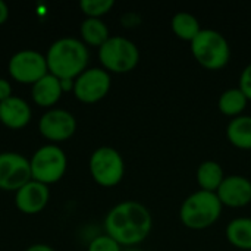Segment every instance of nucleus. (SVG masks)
I'll return each instance as SVG.
<instances>
[{
    "label": "nucleus",
    "instance_id": "nucleus-23",
    "mask_svg": "<svg viewBox=\"0 0 251 251\" xmlns=\"http://www.w3.org/2000/svg\"><path fill=\"white\" fill-rule=\"evenodd\" d=\"M87 251H122V246L107 234H101L90 241Z\"/></svg>",
    "mask_w": 251,
    "mask_h": 251
},
{
    "label": "nucleus",
    "instance_id": "nucleus-16",
    "mask_svg": "<svg viewBox=\"0 0 251 251\" xmlns=\"http://www.w3.org/2000/svg\"><path fill=\"white\" fill-rule=\"evenodd\" d=\"M225 171L222 165L216 160H204L199 165L196 172V179L200 190L216 193L225 179Z\"/></svg>",
    "mask_w": 251,
    "mask_h": 251
},
{
    "label": "nucleus",
    "instance_id": "nucleus-5",
    "mask_svg": "<svg viewBox=\"0 0 251 251\" xmlns=\"http://www.w3.org/2000/svg\"><path fill=\"white\" fill-rule=\"evenodd\" d=\"M99 60L101 68L109 74H128L134 71L140 62V49L126 37L110 35L99 49Z\"/></svg>",
    "mask_w": 251,
    "mask_h": 251
},
{
    "label": "nucleus",
    "instance_id": "nucleus-1",
    "mask_svg": "<svg viewBox=\"0 0 251 251\" xmlns=\"http://www.w3.org/2000/svg\"><path fill=\"white\" fill-rule=\"evenodd\" d=\"M103 226L104 232L122 247H137L149 238L153 216L143 203L124 200L107 212Z\"/></svg>",
    "mask_w": 251,
    "mask_h": 251
},
{
    "label": "nucleus",
    "instance_id": "nucleus-3",
    "mask_svg": "<svg viewBox=\"0 0 251 251\" xmlns=\"http://www.w3.org/2000/svg\"><path fill=\"white\" fill-rule=\"evenodd\" d=\"M224 206L216 193L197 190L185 197L179 207L181 224L193 231L213 226L222 216Z\"/></svg>",
    "mask_w": 251,
    "mask_h": 251
},
{
    "label": "nucleus",
    "instance_id": "nucleus-17",
    "mask_svg": "<svg viewBox=\"0 0 251 251\" xmlns=\"http://www.w3.org/2000/svg\"><path fill=\"white\" fill-rule=\"evenodd\" d=\"M228 243L238 250L251 251V218L238 216L229 221L225 228Z\"/></svg>",
    "mask_w": 251,
    "mask_h": 251
},
{
    "label": "nucleus",
    "instance_id": "nucleus-26",
    "mask_svg": "<svg viewBox=\"0 0 251 251\" xmlns=\"http://www.w3.org/2000/svg\"><path fill=\"white\" fill-rule=\"evenodd\" d=\"M12 97V85L7 79L0 78V103Z\"/></svg>",
    "mask_w": 251,
    "mask_h": 251
},
{
    "label": "nucleus",
    "instance_id": "nucleus-18",
    "mask_svg": "<svg viewBox=\"0 0 251 251\" xmlns=\"http://www.w3.org/2000/svg\"><path fill=\"white\" fill-rule=\"evenodd\" d=\"M226 138L240 150H251V115L232 118L226 125Z\"/></svg>",
    "mask_w": 251,
    "mask_h": 251
},
{
    "label": "nucleus",
    "instance_id": "nucleus-10",
    "mask_svg": "<svg viewBox=\"0 0 251 251\" xmlns=\"http://www.w3.org/2000/svg\"><path fill=\"white\" fill-rule=\"evenodd\" d=\"M31 179V165L26 157L15 151L0 153V190L16 193Z\"/></svg>",
    "mask_w": 251,
    "mask_h": 251
},
{
    "label": "nucleus",
    "instance_id": "nucleus-29",
    "mask_svg": "<svg viewBox=\"0 0 251 251\" xmlns=\"http://www.w3.org/2000/svg\"><path fill=\"white\" fill-rule=\"evenodd\" d=\"M60 85H62L63 93L69 91V90H74V79H60Z\"/></svg>",
    "mask_w": 251,
    "mask_h": 251
},
{
    "label": "nucleus",
    "instance_id": "nucleus-19",
    "mask_svg": "<svg viewBox=\"0 0 251 251\" xmlns=\"http://www.w3.org/2000/svg\"><path fill=\"white\" fill-rule=\"evenodd\" d=\"M249 104V99L244 96V93L238 87L226 88L221 93L218 99V109L222 115L228 118H237L240 115H244V110Z\"/></svg>",
    "mask_w": 251,
    "mask_h": 251
},
{
    "label": "nucleus",
    "instance_id": "nucleus-24",
    "mask_svg": "<svg viewBox=\"0 0 251 251\" xmlns=\"http://www.w3.org/2000/svg\"><path fill=\"white\" fill-rule=\"evenodd\" d=\"M238 88L244 93V96L251 101V62L244 66L238 78Z\"/></svg>",
    "mask_w": 251,
    "mask_h": 251
},
{
    "label": "nucleus",
    "instance_id": "nucleus-28",
    "mask_svg": "<svg viewBox=\"0 0 251 251\" xmlns=\"http://www.w3.org/2000/svg\"><path fill=\"white\" fill-rule=\"evenodd\" d=\"M25 251H56L54 249H51L50 246H46V244H34L31 247H28Z\"/></svg>",
    "mask_w": 251,
    "mask_h": 251
},
{
    "label": "nucleus",
    "instance_id": "nucleus-8",
    "mask_svg": "<svg viewBox=\"0 0 251 251\" xmlns=\"http://www.w3.org/2000/svg\"><path fill=\"white\" fill-rule=\"evenodd\" d=\"M112 87V76L103 68H87L74 79V94L82 103H97L103 100Z\"/></svg>",
    "mask_w": 251,
    "mask_h": 251
},
{
    "label": "nucleus",
    "instance_id": "nucleus-12",
    "mask_svg": "<svg viewBox=\"0 0 251 251\" xmlns=\"http://www.w3.org/2000/svg\"><path fill=\"white\" fill-rule=\"evenodd\" d=\"M222 206L232 209L244 207L251 203V179L244 175H228L216 191Z\"/></svg>",
    "mask_w": 251,
    "mask_h": 251
},
{
    "label": "nucleus",
    "instance_id": "nucleus-11",
    "mask_svg": "<svg viewBox=\"0 0 251 251\" xmlns=\"http://www.w3.org/2000/svg\"><path fill=\"white\" fill-rule=\"evenodd\" d=\"M40 134L53 143L69 140L76 131V121L74 115L63 109H50L38 121Z\"/></svg>",
    "mask_w": 251,
    "mask_h": 251
},
{
    "label": "nucleus",
    "instance_id": "nucleus-7",
    "mask_svg": "<svg viewBox=\"0 0 251 251\" xmlns=\"http://www.w3.org/2000/svg\"><path fill=\"white\" fill-rule=\"evenodd\" d=\"M29 165L32 179L49 185L62 179L68 168V159L59 146L47 144L32 154Z\"/></svg>",
    "mask_w": 251,
    "mask_h": 251
},
{
    "label": "nucleus",
    "instance_id": "nucleus-25",
    "mask_svg": "<svg viewBox=\"0 0 251 251\" xmlns=\"http://www.w3.org/2000/svg\"><path fill=\"white\" fill-rule=\"evenodd\" d=\"M141 21H143V18H141V15L137 13V12H125V13L121 16V24H122V26L129 28V29H131V28L140 26Z\"/></svg>",
    "mask_w": 251,
    "mask_h": 251
},
{
    "label": "nucleus",
    "instance_id": "nucleus-2",
    "mask_svg": "<svg viewBox=\"0 0 251 251\" xmlns=\"http://www.w3.org/2000/svg\"><path fill=\"white\" fill-rule=\"evenodd\" d=\"M88 47L78 38L63 37L56 40L47 50L46 62L49 74L59 79L78 78L88 65Z\"/></svg>",
    "mask_w": 251,
    "mask_h": 251
},
{
    "label": "nucleus",
    "instance_id": "nucleus-21",
    "mask_svg": "<svg viewBox=\"0 0 251 251\" xmlns=\"http://www.w3.org/2000/svg\"><path fill=\"white\" fill-rule=\"evenodd\" d=\"M171 28H172V32L182 41H188L191 43L197 35L199 32L203 29L199 19L190 13V12H176L172 19H171Z\"/></svg>",
    "mask_w": 251,
    "mask_h": 251
},
{
    "label": "nucleus",
    "instance_id": "nucleus-15",
    "mask_svg": "<svg viewBox=\"0 0 251 251\" xmlns=\"http://www.w3.org/2000/svg\"><path fill=\"white\" fill-rule=\"evenodd\" d=\"M63 94L60 79L51 74L44 75L35 84H32L31 96L37 106L40 107H51L54 106Z\"/></svg>",
    "mask_w": 251,
    "mask_h": 251
},
{
    "label": "nucleus",
    "instance_id": "nucleus-13",
    "mask_svg": "<svg viewBox=\"0 0 251 251\" xmlns=\"http://www.w3.org/2000/svg\"><path fill=\"white\" fill-rule=\"evenodd\" d=\"M50 191L49 187L31 179L15 194V204L19 212L25 215L40 213L49 203Z\"/></svg>",
    "mask_w": 251,
    "mask_h": 251
},
{
    "label": "nucleus",
    "instance_id": "nucleus-22",
    "mask_svg": "<svg viewBox=\"0 0 251 251\" xmlns=\"http://www.w3.org/2000/svg\"><path fill=\"white\" fill-rule=\"evenodd\" d=\"M115 6L113 0H81L79 7L87 18H99L109 13Z\"/></svg>",
    "mask_w": 251,
    "mask_h": 251
},
{
    "label": "nucleus",
    "instance_id": "nucleus-20",
    "mask_svg": "<svg viewBox=\"0 0 251 251\" xmlns=\"http://www.w3.org/2000/svg\"><path fill=\"white\" fill-rule=\"evenodd\" d=\"M79 32H81L82 43L85 46L99 47V49L110 38L107 25L99 18H85L81 22Z\"/></svg>",
    "mask_w": 251,
    "mask_h": 251
},
{
    "label": "nucleus",
    "instance_id": "nucleus-27",
    "mask_svg": "<svg viewBox=\"0 0 251 251\" xmlns=\"http://www.w3.org/2000/svg\"><path fill=\"white\" fill-rule=\"evenodd\" d=\"M7 18H9V7L3 0H0V25H3L7 21Z\"/></svg>",
    "mask_w": 251,
    "mask_h": 251
},
{
    "label": "nucleus",
    "instance_id": "nucleus-14",
    "mask_svg": "<svg viewBox=\"0 0 251 251\" xmlns=\"http://www.w3.org/2000/svg\"><path fill=\"white\" fill-rule=\"evenodd\" d=\"M31 107L21 97H9L0 103V122L10 129H21L31 121Z\"/></svg>",
    "mask_w": 251,
    "mask_h": 251
},
{
    "label": "nucleus",
    "instance_id": "nucleus-9",
    "mask_svg": "<svg viewBox=\"0 0 251 251\" xmlns=\"http://www.w3.org/2000/svg\"><path fill=\"white\" fill-rule=\"evenodd\" d=\"M10 76L22 84H35L49 74L46 56L35 50H21L9 60Z\"/></svg>",
    "mask_w": 251,
    "mask_h": 251
},
{
    "label": "nucleus",
    "instance_id": "nucleus-4",
    "mask_svg": "<svg viewBox=\"0 0 251 251\" xmlns=\"http://www.w3.org/2000/svg\"><path fill=\"white\" fill-rule=\"evenodd\" d=\"M190 50L194 59L209 71H219L231 60L229 41L213 28H203L190 43Z\"/></svg>",
    "mask_w": 251,
    "mask_h": 251
},
{
    "label": "nucleus",
    "instance_id": "nucleus-6",
    "mask_svg": "<svg viewBox=\"0 0 251 251\" xmlns=\"http://www.w3.org/2000/svg\"><path fill=\"white\" fill-rule=\"evenodd\" d=\"M88 168L93 179L104 188L118 185L125 175V162L122 154L109 146H101L93 151Z\"/></svg>",
    "mask_w": 251,
    "mask_h": 251
},
{
    "label": "nucleus",
    "instance_id": "nucleus-30",
    "mask_svg": "<svg viewBox=\"0 0 251 251\" xmlns=\"http://www.w3.org/2000/svg\"><path fill=\"white\" fill-rule=\"evenodd\" d=\"M122 251H144L143 249H140V247H125V249H122Z\"/></svg>",
    "mask_w": 251,
    "mask_h": 251
}]
</instances>
